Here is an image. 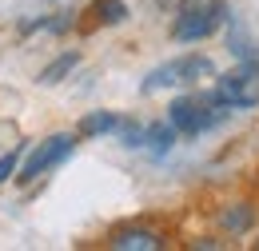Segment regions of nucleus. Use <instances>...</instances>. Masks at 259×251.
Listing matches in <instances>:
<instances>
[{
  "instance_id": "f257e3e1",
  "label": "nucleus",
  "mask_w": 259,
  "mask_h": 251,
  "mask_svg": "<svg viewBox=\"0 0 259 251\" xmlns=\"http://www.w3.org/2000/svg\"><path fill=\"white\" fill-rule=\"evenodd\" d=\"M227 104H220L215 92H184L167 104V120L180 136H203L227 120Z\"/></svg>"
},
{
  "instance_id": "f03ea898",
  "label": "nucleus",
  "mask_w": 259,
  "mask_h": 251,
  "mask_svg": "<svg viewBox=\"0 0 259 251\" xmlns=\"http://www.w3.org/2000/svg\"><path fill=\"white\" fill-rule=\"evenodd\" d=\"M227 20V4L224 0H188L171 24V40L180 44H195V40H207L215 36L220 24Z\"/></svg>"
},
{
  "instance_id": "7ed1b4c3",
  "label": "nucleus",
  "mask_w": 259,
  "mask_h": 251,
  "mask_svg": "<svg viewBox=\"0 0 259 251\" xmlns=\"http://www.w3.org/2000/svg\"><path fill=\"white\" fill-rule=\"evenodd\" d=\"M207 76H215V64L207 60V56H199V52H188V56H176V60L160 64V68H152V72L144 76L140 92L188 88V84H195V80H207Z\"/></svg>"
},
{
  "instance_id": "20e7f679",
  "label": "nucleus",
  "mask_w": 259,
  "mask_h": 251,
  "mask_svg": "<svg viewBox=\"0 0 259 251\" xmlns=\"http://www.w3.org/2000/svg\"><path fill=\"white\" fill-rule=\"evenodd\" d=\"M76 140H80V132H56V136H48L44 144H36L32 152H28V159L20 163V172H16V184L28 188V184H36V180H44L56 163H64V159L72 156Z\"/></svg>"
},
{
  "instance_id": "39448f33",
  "label": "nucleus",
  "mask_w": 259,
  "mask_h": 251,
  "mask_svg": "<svg viewBox=\"0 0 259 251\" xmlns=\"http://www.w3.org/2000/svg\"><path fill=\"white\" fill-rule=\"evenodd\" d=\"M211 92L220 96V104H227L231 112L235 108H259V60H243L231 72L215 76Z\"/></svg>"
},
{
  "instance_id": "423d86ee",
  "label": "nucleus",
  "mask_w": 259,
  "mask_h": 251,
  "mask_svg": "<svg viewBox=\"0 0 259 251\" xmlns=\"http://www.w3.org/2000/svg\"><path fill=\"white\" fill-rule=\"evenodd\" d=\"M108 247L112 251H160L163 235L156 227H144V223H128V227H116L108 235Z\"/></svg>"
},
{
  "instance_id": "0eeeda50",
  "label": "nucleus",
  "mask_w": 259,
  "mask_h": 251,
  "mask_svg": "<svg viewBox=\"0 0 259 251\" xmlns=\"http://www.w3.org/2000/svg\"><path fill=\"white\" fill-rule=\"evenodd\" d=\"M215 227H220L224 235H247V231L255 227V203H247V199L224 203V207L215 212Z\"/></svg>"
},
{
  "instance_id": "6e6552de",
  "label": "nucleus",
  "mask_w": 259,
  "mask_h": 251,
  "mask_svg": "<svg viewBox=\"0 0 259 251\" xmlns=\"http://www.w3.org/2000/svg\"><path fill=\"white\" fill-rule=\"evenodd\" d=\"M176 128H171V120H163V124H148L144 128V148L152 152V156H167L171 152V144H176Z\"/></svg>"
},
{
  "instance_id": "1a4fd4ad",
  "label": "nucleus",
  "mask_w": 259,
  "mask_h": 251,
  "mask_svg": "<svg viewBox=\"0 0 259 251\" xmlns=\"http://www.w3.org/2000/svg\"><path fill=\"white\" fill-rule=\"evenodd\" d=\"M88 16H92L96 28H104V24H124L128 20V0H96L88 8Z\"/></svg>"
},
{
  "instance_id": "9d476101",
  "label": "nucleus",
  "mask_w": 259,
  "mask_h": 251,
  "mask_svg": "<svg viewBox=\"0 0 259 251\" xmlns=\"http://www.w3.org/2000/svg\"><path fill=\"white\" fill-rule=\"evenodd\" d=\"M120 120H124V116H116V112H88V116L80 120L76 132H80V136H88V140H92V136H116Z\"/></svg>"
},
{
  "instance_id": "9b49d317",
  "label": "nucleus",
  "mask_w": 259,
  "mask_h": 251,
  "mask_svg": "<svg viewBox=\"0 0 259 251\" xmlns=\"http://www.w3.org/2000/svg\"><path fill=\"white\" fill-rule=\"evenodd\" d=\"M76 64H80V52H64V56H56V60L40 72V84H60V80H64Z\"/></svg>"
},
{
  "instance_id": "f8f14e48",
  "label": "nucleus",
  "mask_w": 259,
  "mask_h": 251,
  "mask_svg": "<svg viewBox=\"0 0 259 251\" xmlns=\"http://www.w3.org/2000/svg\"><path fill=\"white\" fill-rule=\"evenodd\" d=\"M20 159H24V148H12V152L0 156V184H8V180L20 172Z\"/></svg>"
}]
</instances>
